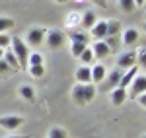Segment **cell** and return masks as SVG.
Masks as SVG:
<instances>
[{
  "instance_id": "6da1fadb",
  "label": "cell",
  "mask_w": 146,
  "mask_h": 138,
  "mask_svg": "<svg viewBox=\"0 0 146 138\" xmlns=\"http://www.w3.org/2000/svg\"><path fill=\"white\" fill-rule=\"evenodd\" d=\"M94 97H96V86L94 84H76L72 88V99L80 107L94 101Z\"/></svg>"
},
{
  "instance_id": "7a4b0ae2",
  "label": "cell",
  "mask_w": 146,
  "mask_h": 138,
  "mask_svg": "<svg viewBox=\"0 0 146 138\" xmlns=\"http://www.w3.org/2000/svg\"><path fill=\"white\" fill-rule=\"evenodd\" d=\"M10 49L12 53L16 55V58H18V64H20V68H27V57H29V49H27V45L23 43L20 37H14L10 43Z\"/></svg>"
},
{
  "instance_id": "3957f363",
  "label": "cell",
  "mask_w": 146,
  "mask_h": 138,
  "mask_svg": "<svg viewBox=\"0 0 146 138\" xmlns=\"http://www.w3.org/2000/svg\"><path fill=\"white\" fill-rule=\"evenodd\" d=\"M64 41H66V35H64V31H60V29H51L47 33V45H49V49H53V51L60 49V47L64 45Z\"/></svg>"
},
{
  "instance_id": "277c9868",
  "label": "cell",
  "mask_w": 146,
  "mask_h": 138,
  "mask_svg": "<svg viewBox=\"0 0 146 138\" xmlns=\"http://www.w3.org/2000/svg\"><path fill=\"white\" fill-rule=\"evenodd\" d=\"M43 39H45V29H43V27H31V29L27 31V43H25V45L39 47L43 43Z\"/></svg>"
},
{
  "instance_id": "5b68a950",
  "label": "cell",
  "mask_w": 146,
  "mask_h": 138,
  "mask_svg": "<svg viewBox=\"0 0 146 138\" xmlns=\"http://www.w3.org/2000/svg\"><path fill=\"white\" fill-rule=\"evenodd\" d=\"M23 125V119L22 117H14V115H6V117H0V127L6 128V130H16Z\"/></svg>"
},
{
  "instance_id": "8992f818",
  "label": "cell",
  "mask_w": 146,
  "mask_h": 138,
  "mask_svg": "<svg viewBox=\"0 0 146 138\" xmlns=\"http://www.w3.org/2000/svg\"><path fill=\"white\" fill-rule=\"evenodd\" d=\"M133 66H136V53H125V55H121L119 57V60H117V68L119 70H129L133 68Z\"/></svg>"
},
{
  "instance_id": "52a82bcc",
  "label": "cell",
  "mask_w": 146,
  "mask_h": 138,
  "mask_svg": "<svg viewBox=\"0 0 146 138\" xmlns=\"http://www.w3.org/2000/svg\"><path fill=\"white\" fill-rule=\"evenodd\" d=\"M131 88H133V97H138L140 93H144V90H146L144 74H136L133 78V82H131Z\"/></svg>"
},
{
  "instance_id": "ba28073f",
  "label": "cell",
  "mask_w": 146,
  "mask_h": 138,
  "mask_svg": "<svg viewBox=\"0 0 146 138\" xmlns=\"http://www.w3.org/2000/svg\"><path fill=\"white\" fill-rule=\"evenodd\" d=\"M92 53H94V58H105L111 55V49L107 47L105 41H96L92 45Z\"/></svg>"
},
{
  "instance_id": "9c48e42d",
  "label": "cell",
  "mask_w": 146,
  "mask_h": 138,
  "mask_svg": "<svg viewBox=\"0 0 146 138\" xmlns=\"http://www.w3.org/2000/svg\"><path fill=\"white\" fill-rule=\"evenodd\" d=\"M90 72H92V84H101V82L105 80V76H107V70H105L103 64H96V66H92Z\"/></svg>"
},
{
  "instance_id": "30bf717a",
  "label": "cell",
  "mask_w": 146,
  "mask_h": 138,
  "mask_svg": "<svg viewBox=\"0 0 146 138\" xmlns=\"http://www.w3.org/2000/svg\"><path fill=\"white\" fill-rule=\"evenodd\" d=\"M136 74H138V66H133V68H129L127 72H123V76H121V80H119V86H117V88L127 90V86H131V82H133V78H135Z\"/></svg>"
},
{
  "instance_id": "8fae6325",
  "label": "cell",
  "mask_w": 146,
  "mask_h": 138,
  "mask_svg": "<svg viewBox=\"0 0 146 138\" xmlns=\"http://www.w3.org/2000/svg\"><path fill=\"white\" fill-rule=\"evenodd\" d=\"M92 35L96 37V41H103L107 35V22H96L92 27Z\"/></svg>"
},
{
  "instance_id": "7c38bea8",
  "label": "cell",
  "mask_w": 146,
  "mask_h": 138,
  "mask_svg": "<svg viewBox=\"0 0 146 138\" xmlns=\"http://www.w3.org/2000/svg\"><path fill=\"white\" fill-rule=\"evenodd\" d=\"M64 35H66L72 43H86V45H88V41H90L88 33H84V31H76V29H68Z\"/></svg>"
},
{
  "instance_id": "4fadbf2b",
  "label": "cell",
  "mask_w": 146,
  "mask_h": 138,
  "mask_svg": "<svg viewBox=\"0 0 146 138\" xmlns=\"http://www.w3.org/2000/svg\"><path fill=\"white\" fill-rule=\"evenodd\" d=\"M138 29H135V27H129V29H125V33L121 35V39H123V45H135V43H138Z\"/></svg>"
},
{
  "instance_id": "5bb4252c",
  "label": "cell",
  "mask_w": 146,
  "mask_h": 138,
  "mask_svg": "<svg viewBox=\"0 0 146 138\" xmlns=\"http://www.w3.org/2000/svg\"><path fill=\"white\" fill-rule=\"evenodd\" d=\"M76 82H78V84H92L90 66H80V68L76 70Z\"/></svg>"
},
{
  "instance_id": "9a60e30c",
  "label": "cell",
  "mask_w": 146,
  "mask_h": 138,
  "mask_svg": "<svg viewBox=\"0 0 146 138\" xmlns=\"http://www.w3.org/2000/svg\"><path fill=\"white\" fill-rule=\"evenodd\" d=\"M121 76H123V70H119V68H115L109 72V78H107V90H115L117 86H119V80H121Z\"/></svg>"
},
{
  "instance_id": "2e32d148",
  "label": "cell",
  "mask_w": 146,
  "mask_h": 138,
  "mask_svg": "<svg viewBox=\"0 0 146 138\" xmlns=\"http://www.w3.org/2000/svg\"><path fill=\"white\" fill-rule=\"evenodd\" d=\"M2 60L8 64V68H14V70L20 68V64H18V58H16V55H14V53H12L10 47H8V49H4V57H2Z\"/></svg>"
},
{
  "instance_id": "e0dca14e",
  "label": "cell",
  "mask_w": 146,
  "mask_h": 138,
  "mask_svg": "<svg viewBox=\"0 0 146 138\" xmlns=\"http://www.w3.org/2000/svg\"><path fill=\"white\" fill-rule=\"evenodd\" d=\"M127 90H121V88H115L111 92V101H113V105H123L125 101H127Z\"/></svg>"
},
{
  "instance_id": "ac0fdd59",
  "label": "cell",
  "mask_w": 146,
  "mask_h": 138,
  "mask_svg": "<svg viewBox=\"0 0 146 138\" xmlns=\"http://www.w3.org/2000/svg\"><path fill=\"white\" fill-rule=\"evenodd\" d=\"M96 22H98V18H96V14L92 10L84 12V16H82V27H84V29H92Z\"/></svg>"
},
{
  "instance_id": "d6986e66",
  "label": "cell",
  "mask_w": 146,
  "mask_h": 138,
  "mask_svg": "<svg viewBox=\"0 0 146 138\" xmlns=\"http://www.w3.org/2000/svg\"><path fill=\"white\" fill-rule=\"evenodd\" d=\"M20 95H22L25 101H33L35 99V90L31 86H22V88H20Z\"/></svg>"
},
{
  "instance_id": "ffe728a7",
  "label": "cell",
  "mask_w": 146,
  "mask_h": 138,
  "mask_svg": "<svg viewBox=\"0 0 146 138\" xmlns=\"http://www.w3.org/2000/svg\"><path fill=\"white\" fill-rule=\"evenodd\" d=\"M113 35H121V23L119 22H107V35L105 37H113Z\"/></svg>"
},
{
  "instance_id": "44dd1931",
  "label": "cell",
  "mask_w": 146,
  "mask_h": 138,
  "mask_svg": "<svg viewBox=\"0 0 146 138\" xmlns=\"http://www.w3.org/2000/svg\"><path fill=\"white\" fill-rule=\"evenodd\" d=\"M29 70V74L33 76V78H41V76H45V64H37V66H27Z\"/></svg>"
},
{
  "instance_id": "7402d4cb",
  "label": "cell",
  "mask_w": 146,
  "mask_h": 138,
  "mask_svg": "<svg viewBox=\"0 0 146 138\" xmlns=\"http://www.w3.org/2000/svg\"><path fill=\"white\" fill-rule=\"evenodd\" d=\"M78 58L82 60V64H84V66H88L92 60H94V53H92V49H90V47H86V49H84V53H82Z\"/></svg>"
},
{
  "instance_id": "603a6c76",
  "label": "cell",
  "mask_w": 146,
  "mask_h": 138,
  "mask_svg": "<svg viewBox=\"0 0 146 138\" xmlns=\"http://www.w3.org/2000/svg\"><path fill=\"white\" fill-rule=\"evenodd\" d=\"M49 138H68L66 130L60 127H53L51 130H49Z\"/></svg>"
},
{
  "instance_id": "cb8c5ba5",
  "label": "cell",
  "mask_w": 146,
  "mask_h": 138,
  "mask_svg": "<svg viewBox=\"0 0 146 138\" xmlns=\"http://www.w3.org/2000/svg\"><path fill=\"white\" fill-rule=\"evenodd\" d=\"M86 43H72V45H70V53H72V57H76L78 58L80 55H82V53H84V49H86Z\"/></svg>"
},
{
  "instance_id": "d4e9b609",
  "label": "cell",
  "mask_w": 146,
  "mask_h": 138,
  "mask_svg": "<svg viewBox=\"0 0 146 138\" xmlns=\"http://www.w3.org/2000/svg\"><path fill=\"white\" fill-rule=\"evenodd\" d=\"M12 27H14V20L12 18H0V33H6Z\"/></svg>"
},
{
  "instance_id": "484cf974",
  "label": "cell",
  "mask_w": 146,
  "mask_h": 138,
  "mask_svg": "<svg viewBox=\"0 0 146 138\" xmlns=\"http://www.w3.org/2000/svg\"><path fill=\"white\" fill-rule=\"evenodd\" d=\"M37 64H43V57L39 53H31L27 57V66H37Z\"/></svg>"
},
{
  "instance_id": "4316f807",
  "label": "cell",
  "mask_w": 146,
  "mask_h": 138,
  "mask_svg": "<svg viewBox=\"0 0 146 138\" xmlns=\"http://www.w3.org/2000/svg\"><path fill=\"white\" fill-rule=\"evenodd\" d=\"M119 6H121L125 12H133L136 4H135V0H119Z\"/></svg>"
},
{
  "instance_id": "83f0119b",
  "label": "cell",
  "mask_w": 146,
  "mask_h": 138,
  "mask_svg": "<svg viewBox=\"0 0 146 138\" xmlns=\"http://www.w3.org/2000/svg\"><path fill=\"white\" fill-rule=\"evenodd\" d=\"M12 43V37L8 33H0V49H8Z\"/></svg>"
},
{
  "instance_id": "f1b7e54d",
  "label": "cell",
  "mask_w": 146,
  "mask_h": 138,
  "mask_svg": "<svg viewBox=\"0 0 146 138\" xmlns=\"http://www.w3.org/2000/svg\"><path fill=\"white\" fill-rule=\"evenodd\" d=\"M94 2H96L100 8H107V0H94Z\"/></svg>"
},
{
  "instance_id": "f546056e",
  "label": "cell",
  "mask_w": 146,
  "mask_h": 138,
  "mask_svg": "<svg viewBox=\"0 0 146 138\" xmlns=\"http://www.w3.org/2000/svg\"><path fill=\"white\" fill-rule=\"evenodd\" d=\"M140 64H144V49H140V60H138Z\"/></svg>"
},
{
  "instance_id": "4dcf8cb0",
  "label": "cell",
  "mask_w": 146,
  "mask_h": 138,
  "mask_svg": "<svg viewBox=\"0 0 146 138\" xmlns=\"http://www.w3.org/2000/svg\"><path fill=\"white\" fill-rule=\"evenodd\" d=\"M138 101H140V105H144V101H146V99H144V93H140V97H138Z\"/></svg>"
},
{
  "instance_id": "1f68e13d",
  "label": "cell",
  "mask_w": 146,
  "mask_h": 138,
  "mask_svg": "<svg viewBox=\"0 0 146 138\" xmlns=\"http://www.w3.org/2000/svg\"><path fill=\"white\" fill-rule=\"evenodd\" d=\"M135 4H138V6H142V4H144V0H135Z\"/></svg>"
},
{
  "instance_id": "d6a6232c",
  "label": "cell",
  "mask_w": 146,
  "mask_h": 138,
  "mask_svg": "<svg viewBox=\"0 0 146 138\" xmlns=\"http://www.w3.org/2000/svg\"><path fill=\"white\" fill-rule=\"evenodd\" d=\"M55 2H58V4H66L68 0H55Z\"/></svg>"
},
{
  "instance_id": "836d02e7",
  "label": "cell",
  "mask_w": 146,
  "mask_h": 138,
  "mask_svg": "<svg viewBox=\"0 0 146 138\" xmlns=\"http://www.w3.org/2000/svg\"><path fill=\"white\" fill-rule=\"evenodd\" d=\"M2 57H4V49H0V60H2Z\"/></svg>"
},
{
  "instance_id": "e575fe53",
  "label": "cell",
  "mask_w": 146,
  "mask_h": 138,
  "mask_svg": "<svg viewBox=\"0 0 146 138\" xmlns=\"http://www.w3.org/2000/svg\"><path fill=\"white\" fill-rule=\"evenodd\" d=\"M8 138H29V136H8Z\"/></svg>"
}]
</instances>
